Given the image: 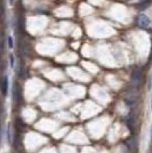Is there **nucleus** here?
Listing matches in <instances>:
<instances>
[{
	"instance_id": "obj_1",
	"label": "nucleus",
	"mask_w": 152,
	"mask_h": 153,
	"mask_svg": "<svg viewBox=\"0 0 152 153\" xmlns=\"http://www.w3.org/2000/svg\"><path fill=\"white\" fill-rule=\"evenodd\" d=\"M1 89H2V94H4V95H7V93H8V78H7V77H5L4 80H2Z\"/></svg>"
},
{
	"instance_id": "obj_2",
	"label": "nucleus",
	"mask_w": 152,
	"mask_h": 153,
	"mask_svg": "<svg viewBox=\"0 0 152 153\" xmlns=\"http://www.w3.org/2000/svg\"><path fill=\"white\" fill-rule=\"evenodd\" d=\"M126 145H127L129 149H133V147L135 146V139H132V138L127 139V140H126Z\"/></svg>"
},
{
	"instance_id": "obj_4",
	"label": "nucleus",
	"mask_w": 152,
	"mask_h": 153,
	"mask_svg": "<svg viewBox=\"0 0 152 153\" xmlns=\"http://www.w3.org/2000/svg\"><path fill=\"white\" fill-rule=\"evenodd\" d=\"M11 66L14 68V58H13V56H11Z\"/></svg>"
},
{
	"instance_id": "obj_3",
	"label": "nucleus",
	"mask_w": 152,
	"mask_h": 153,
	"mask_svg": "<svg viewBox=\"0 0 152 153\" xmlns=\"http://www.w3.org/2000/svg\"><path fill=\"white\" fill-rule=\"evenodd\" d=\"M139 75H141V72H139V70H135L134 72H133V79H135V80H138L139 79Z\"/></svg>"
}]
</instances>
